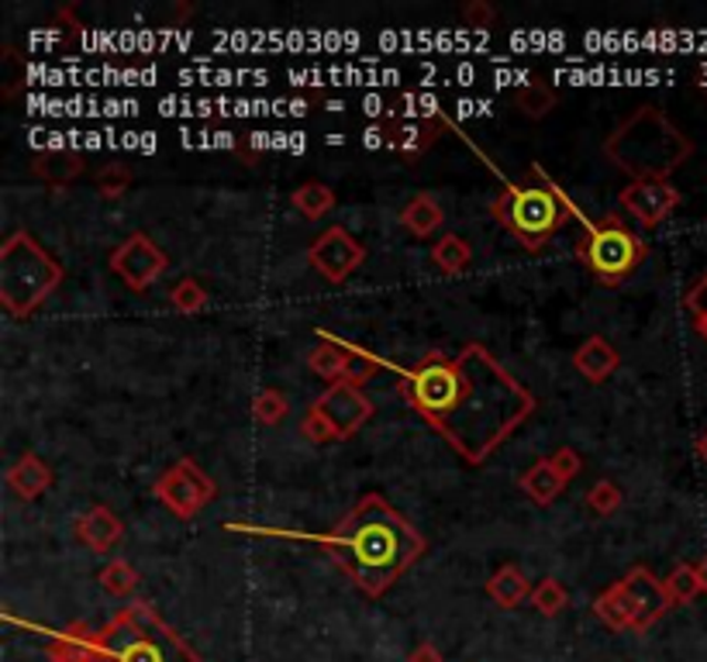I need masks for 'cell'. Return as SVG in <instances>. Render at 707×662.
I'll list each match as a JSON object with an SVG mask.
<instances>
[{"mask_svg": "<svg viewBox=\"0 0 707 662\" xmlns=\"http://www.w3.org/2000/svg\"><path fill=\"white\" fill-rule=\"evenodd\" d=\"M63 284V266L29 232H11L0 245V303L11 318L35 314Z\"/></svg>", "mask_w": 707, "mask_h": 662, "instance_id": "5b68a950", "label": "cell"}, {"mask_svg": "<svg viewBox=\"0 0 707 662\" xmlns=\"http://www.w3.org/2000/svg\"><path fill=\"white\" fill-rule=\"evenodd\" d=\"M400 221H404V228L411 232L415 238H428V235H435V232L442 228L446 214H442L439 201H435L431 193H418V197L404 207Z\"/></svg>", "mask_w": 707, "mask_h": 662, "instance_id": "ffe728a7", "label": "cell"}, {"mask_svg": "<svg viewBox=\"0 0 707 662\" xmlns=\"http://www.w3.org/2000/svg\"><path fill=\"white\" fill-rule=\"evenodd\" d=\"M697 573H700V587H704V594H707V556L697 563Z\"/></svg>", "mask_w": 707, "mask_h": 662, "instance_id": "7bdbcfd3", "label": "cell"}, {"mask_svg": "<svg viewBox=\"0 0 707 662\" xmlns=\"http://www.w3.org/2000/svg\"><path fill=\"white\" fill-rule=\"evenodd\" d=\"M8 487L21 496V501H35L52 487V469L49 462H42L39 456H21L11 469H8Z\"/></svg>", "mask_w": 707, "mask_h": 662, "instance_id": "e0dca14e", "label": "cell"}, {"mask_svg": "<svg viewBox=\"0 0 707 662\" xmlns=\"http://www.w3.org/2000/svg\"><path fill=\"white\" fill-rule=\"evenodd\" d=\"M366 259V248L352 238L345 228H329L324 235H318L308 248V263L324 276V280L342 284L345 276H352Z\"/></svg>", "mask_w": 707, "mask_h": 662, "instance_id": "7c38bea8", "label": "cell"}, {"mask_svg": "<svg viewBox=\"0 0 707 662\" xmlns=\"http://www.w3.org/2000/svg\"><path fill=\"white\" fill-rule=\"evenodd\" d=\"M491 211L525 248H542L569 217V204L556 186H507Z\"/></svg>", "mask_w": 707, "mask_h": 662, "instance_id": "8992f818", "label": "cell"}, {"mask_svg": "<svg viewBox=\"0 0 707 662\" xmlns=\"http://www.w3.org/2000/svg\"><path fill=\"white\" fill-rule=\"evenodd\" d=\"M311 414H318V418L324 421V428L332 431V438L342 441L349 435H356L373 418V404L360 386L332 383L329 391L311 404Z\"/></svg>", "mask_w": 707, "mask_h": 662, "instance_id": "9c48e42d", "label": "cell"}, {"mask_svg": "<svg viewBox=\"0 0 707 662\" xmlns=\"http://www.w3.org/2000/svg\"><path fill=\"white\" fill-rule=\"evenodd\" d=\"M84 170V159L79 152H42L35 156V177H42L52 186H66L73 177Z\"/></svg>", "mask_w": 707, "mask_h": 662, "instance_id": "44dd1931", "label": "cell"}, {"mask_svg": "<svg viewBox=\"0 0 707 662\" xmlns=\"http://www.w3.org/2000/svg\"><path fill=\"white\" fill-rule=\"evenodd\" d=\"M514 104L522 107V115H528L532 121H538V118H546L549 110L556 107V90L549 87V83L532 79V83H525V87L514 90Z\"/></svg>", "mask_w": 707, "mask_h": 662, "instance_id": "d4e9b609", "label": "cell"}, {"mask_svg": "<svg viewBox=\"0 0 707 662\" xmlns=\"http://www.w3.org/2000/svg\"><path fill=\"white\" fill-rule=\"evenodd\" d=\"M128 186H131V173L125 170V166H104V170L97 173V190H100L104 201L125 197Z\"/></svg>", "mask_w": 707, "mask_h": 662, "instance_id": "836d02e7", "label": "cell"}, {"mask_svg": "<svg viewBox=\"0 0 707 662\" xmlns=\"http://www.w3.org/2000/svg\"><path fill=\"white\" fill-rule=\"evenodd\" d=\"M345 359H349V345L339 342V339H324L318 349H311L308 355V366L329 383H339L342 373H345Z\"/></svg>", "mask_w": 707, "mask_h": 662, "instance_id": "7402d4cb", "label": "cell"}, {"mask_svg": "<svg viewBox=\"0 0 707 662\" xmlns=\"http://www.w3.org/2000/svg\"><path fill=\"white\" fill-rule=\"evenodd\" d=\"M621 501H624V493H621V490H618V483H611V480H597V483L587 490V504H590V511H593V514H601V517L614 514V511L621 508Z\"/></svg>", "mask_w": 707, "mask_h": 662, "instance_id": "d6a6232c", "label": "cell"}, {"mask_svg": "<svg viewBox=\"0 0 707 662\" xmlns=\"http://www.w3.org/2000/svg\"><path fill=\"white\" fill-rule=\"evenodd\" d=\"M97 662H201V655L156 615L152 604L135 600L97 631Z\"/></svg>", "mask_w": 707, "mask_h": 662, "instance_id": "277c9868", "label": "cell"}, {"mask_svg": "<svg viewBox=\"0 0 707 662\" xmlns=\"http://www.w3.org/2000/svg\"><path fill=\"white\" fill-rule=\"evenodd\" d=\"M532 607H535L538 615L556 618V615H563L566 607H569V594H566V587L559 584V579L546 576L542 584L532 587Z\"/></svg>", "mask_w": 707, "mask_h": 662, "instance_id": "83f0119b", "label": "cell"}, {"mask_svg": "<svg viewBox=\"0 0 707 662\" xmlns=\"http://www.w3.org/2000/svg\"><path fill=\"white\" fill-rule=\"evenodd\" d=\"M379 370V363L369 355V352H360V349H352L349 345V359H345V373L339 383H352V386H363L373 373Z\"/></svg>", "mask_w": 707, "mask_h": 662, "instance_id": "e575fe53", "label": "cell"}, {"mask_svg": "<svg viewBox=\"0 0 707 662\" xmlns=\"http://www.w3.org/2000/svg\"><path fill=\"white\" fill-rule=\"evenodd\" d=\"M400 394L473 466L535 410V397L476 342L456 359L428 352L415 370H407Z\"/></svg>", "mask_w": 707, "mask_h": 662, "instance_id": "6da1fadb", "label": "cell"}, {"mask_svg": "<svg viewBox=\"0 0 707 662\" xmlns=\"http://www.w3.org/2000/svg\"><path fill=\"white\" fill-rule=\"evenodd\" d=\"M100 587L111 597H128L139 590V573H135L131 563H125V559H111V566L100 569Z\"/></svg>", "mask_w": 707, "mask_h": 662, "instance_id": "f546056e", "label": "cell"}, {"mask_svg": "<svg viewBox=\"0 0 707 662\" xmlns=\"http://www.w3.org/2000/svg\"><path fill=\"white\" fill-rule=\"evenodd\" d=\"M470 259H473V248L462 242L459 235H442L439 242L431 245V263L439 266L442 273H462L470 266Z\"/></svg>", "mask_w": 707, "mask_h": 662, "instance_id": "cb8c5ba5", "label": "cell"}, {"mask_svg": "<svg viewBox=\"0 0 707 662\" xmlns=\"http://www.w3.org/2000/svg\"><path fill=\"white\" fill-rule=\"evenodd\" d=\"M462 21L470 28H491L497 21V11L486 4V0H470V4L462 8Z\"/></svg>", "mask_w": 707, "mask_h": 662, "instance_id": "8d00e7d4", "label": "cell"}, {"mask_svg": "<svg viewBox=\"0 0 707 662\" xmlns=\"http://www.w3.org/2000/svg\"><path fill=\"white\" fill-rule=\"evenodd\" d=\"M301 435H304L308 441H314V446H321V441H335L332 431L324 428V421L318 418V414H311V410L304 414V421H301Z\"/></svg>", "mask_w": 707, "mask_h": 662, "instance_id": "f35d334b", "label": "cell"}, {"mask_svg": "<svg viewBox=\"0 0 707 662\" xmlns=\"http://www.w3.org/2000/svg\"><path fill=\"white\" fill-rule=\"evenodd\" d=\"M549 459H553V466L559 469V473H563L566 480H574V477L580 473V469H583V459H580V452H577V449H569V446H559V449H556Z\"/></svg>", "mask_w": 707, "mask_h": 662, "instance_id": "74e56055", "label": "cell"}, {"mask_svg": "<svg viewBox=\"0 0 707 662\" xmlns=\"http://www.w3.org/2000/svg\"><path fill=\"white\" fill-rule=\"evenodd\" d=\"M687 311L694 314L697 331L707 339V273L690 287V293H687Z\"/></svg>", "mask_w": 707, "mask_h": 662, "instance_id": "d590c367", "label": "cell"}, {"mask_svg": "<svg viewBox=\"0 0 707 662\" xmlns=\"http://www.w3.org/2000/svg\"><path fill=\"white\" fill-rule=\"evenodd\" d=\"M152 493L159 496V504H167L176 517L190 521L214 501V480L194 459H180L173 469H167V473L156 480Z\"/></svg>", "mask_w": 707, "mask_h": 662, "instance_id": "ba28073f", "label": "cell"}, {"mask_svg": "<svg viewBox=\"0 0 707 662\" xmlns=\"http://www.w3.org/2000/svg\"><path fill=\"white\" fill-rule=\"evenodd\" d=\"M486 597H491L497 607H518L525 600H532V584L525 579V573L518 566H501L491 579H486Z\"/></svg>", "mask_w": 707, "mask_h": 662, "instance_id": "d6986e66", "label": "cell"}, {"mask_svg": "<svg viewBox=\"0 0 707 662\" xmlns=\"http://www.w3.org/2000/svg\"><path fill=\"white\" fill-rule=\"evenodd\" d=\"M574 366L580 376H587L590 383H604L618 366H621V355L618 349L601 339V335H590L577 352H574Z\"/></svg>", "mask_w": 707, "mask_h": 662, "instance_id": "9a60e30c", "label": "cell"}, {"mask_svg": "<svg viewBox=\"0 0 707 662\" xmlns=\"http://www.w3.org/2000/svg\"><path fill=\"white\" fill-rule=\"evenodd\" d=\"M76 538L84 542L90 552H97V556H104V552H111L125 538V524L111 508L97 504L76 521Z\"/></svg>", "mask_w": 707, "mask_h": 662, "instance_id": "5bb4252c", "label": "cell"}, {"mask_svg": "<svg viewBox=\"0 0 707 662\" xmlns=\"http://www.w3.org/2000/svg\"><path fill=\"white\" fill-rule=\"evenodd\" d=\"M614 587L621 590V600L632 615V631H649L673 607L666 597L663 579L645 566L629 569Z\"/></svg>", "mask_w": 707, "mask_h": 662, "instance_id": "8fae6325", "label": "cell"}, {"mask_svg": "<svg viewBox=\"0 0 707 662\" xmlns=\"http://www.w3.org/2000/svg\"><path fill=\"white\" fill-rule=\"evenodd\" d=\"M518 483H522V490L532 496V504L549 508V504L556 501V496L566 490V483H569V480H566V477L559 473V469L553 466V459H538V462L528 469V473H525Z\"/></svg>", "mask_w": 707, "mask_h": 662, "instance_id": "ac0fdd59", "label": "cell"}, {"mask_svg": "<svg viewBox=\"0 0 707 662\" xmlns=\"http://www.w3.org/2000/svg\"><path fill=\"white\" fill-rule=\"evenodd\" d=\"M663 587H666V597H669V604H673V607L690 604L697 594H704V587H700V573H697V566H690V563L673 566V573L663 579Z\"/></svg>", "mask_w": 707, "mask_h": 662, "instance_id": "484cf974", "label": "cell"}, {"mask_svg": "<svg viewBox=\"0 0 707 662\" xmlns=\"http://www.w3.org/2000/svg\"><path fill=\"white\" fill-rule=\"evenodd\" d=\"M311 542L329 548V556L366 597H384L425 552L421 532L379 493H366L335 524V532L311 535Z\"/></svg>", "mask_w": 707, "mask_h": 662, "instance_id": "7a4b0ae2", "label": "cell"}, {"mask_svg": "<svg viewBox=\"0 0 707 662\" xmlns=\"http://www.w3.org/2000/svg\"><path fill=\"white\" fill-rule=\"evenodd\" d=\"M287 414H290V401H287V394L277 391V386H266V391H259L253 397V418L259 425H280Z\"/></svg>", "mask_w": 707, "mask_h": 662, "instance_id": "f1b7e54d", "label": "cell"}, {"mask_svg": "<svg viewBox=\"0 0 707 662\" xmlns=\"http://www.w3.org/2000/svg\"><path fill=\"white\" fill-rule=\"evenodd\" d=\"M577 253L597 276V284L618 287L642 266L645 242L632 228H624L618 217H608L601 225H587V235L580 238Z\"/></svg>", "mask_w": 707, "mask_h": 662, "instance_id": "52a82bcc", "label": "cell"}, {"mask_svg": "<svg viewBox=\"0 0 707 662\" xmlns=\"http://www.w3.org/2000/svg\"><path fill=\"white\" fill-rule=\"evenodd\" d=\"M290 204L301 211L304 217H311V221H318V217H324L332 207H335V193H332V186H324V183H304V186H297L293 193H290Z\"/></svg>", "mask_w": 707, "mask_h": 662, "instance_id": "603a6c76", "label": "cell"}, {"mask_svg": "<svg viewBox=\"0 0 707 662\" xmlns=\"http://www.w3.org/2000/svg\"><path fill=\"white\" fill-rule=\"evenodd\" d=\"M604 156L624 177L635 180H669L694 156V142L679 131L660 107H639L621 121L604 142Z\"/></svg>", "mask_w": 707, "mask_h": 662, "instance_id": "3957f363", "label": "cell"}, {"mask_svg": "<svg viewBox=\"0 0 707 662\" xmlns=\"http://www.w3.org/2000/svg\"><path fill=\"white\" fill-rule=\"evenodd\" d=\"M407 662H446V659H442V649L435 642H418L411 649V655H407Z\"/></svg>", "mask_w": 707, "mask_h": 662, "instance_id": "ab89813d", "label": "cell"}, {"mask_svg": "<svg viewBox=\"0 0 707 662\" xmlns=\"http://www.w3.org/2000/svg\"><path fill=\"white\" fill-rule=\"evenodd\" d=\"M170 303L180 311V314H197L207 308V290L194 280V276H186V280L173 284L170 290Z\"/></svg>", "mask_w": 707, "mask_h": 662, "instance_id": "1f68e13d", "label": "cell"}, {"mask_svg": "<svg viewBox=\"0 0 707 662\" xmlns=\"http://www.w3.org/2000/svg\"><path fill=\"white\" fill-rule=\"evenodd\" d=\"M694 449H697V456H700V462H707V428L697 435V441H694Z\"/></svg>", "mask_w": 707, "mask_h": 662, "instance_id": "b9f144b4", "label": "cell"}, {"mask_svg": "<svg viewBox=\"0 0 707 662\" xmlns=\"http://www.w3.org/2000/svg\"><path fill=\"white\" fill-rule=\"evenodd\" d=\"M431 142V128L421 121H404L390 131V146L404 156H418Z\"/></svg>", "mask_w": 707, "mask_h": 662, "instance_id": "4dcf8cb0", "label": "cell"}, {"mask_svg": "<svg viewBox=\"0 0 707 662\" xmlns=\"http://www.w3.org/2000/svg\"><path fill=\"white\" fill-rule=\"evenodd\" d=\"M49 662H97V631L87 624H69L49 642Z\"/></svg>", "mask_w": 707, "mask_h": 662, "instance_id": "2e32d148", "label": "cell"}, {"mask_svg": "<svg viewBox=\"0 0 707 662\" xmlns=\"http://www.w3.org/2000/svg\"><path fill=\"white\" fill-rule=\"evenodd\" d=\"M384 138H387V131L379 128V125H373V128H366V135H363V146H366V149H379V146H384Z\"/></svg>", "mask_w": 707, "mask_h": 662, "instance_id": "60d3db41", "label": "cell"}, {"mask_svg": "<svg viewBox=\"0 0 707 662\" xmlns=\"http://www.w3.org/2000/svg\"><path fill=\"white\" fill-rule=\"evenodd\" d=\"M593 615L601 618L611 631H632V615H629V607H624L618 587H608L601 597L593 600Z\"/></svg>", "mask_w": 707, "mask_h": 662, "instance_id": "4316f807", "label": "cell"}, {"mask_svg": "<svg viewBox=\"0 0 707 662\" xmlns=\"http://www.w3.org/2000/svg\"><path fill=\"white\" fill-rule=\"evenodd\" d=\"M170 266V256L162 253V248L149 238V235H131L125 238L115 253H111V269L125 280L128 290L135 293H146L162 273Z\"/></svg>", "mask_w": 707, "mask_h": 662, "instance_id": "30bf717a", "label": "cell"}, {"mask_svg": "<svg viewBox=\"0 0 707 662\" xmlns=\"http://www.w3.org/2000/svg\"><path fill=\"white\" fill-rule=\"evenodd\" d=\"M618 201L642 228H656L679 207V190L669 180H635L621 190Z\"/></svg>", "mask_w": 707, "mask_h": 662, "instance_id": "4fadbf2b", "label": "cell"}]
</instances>
